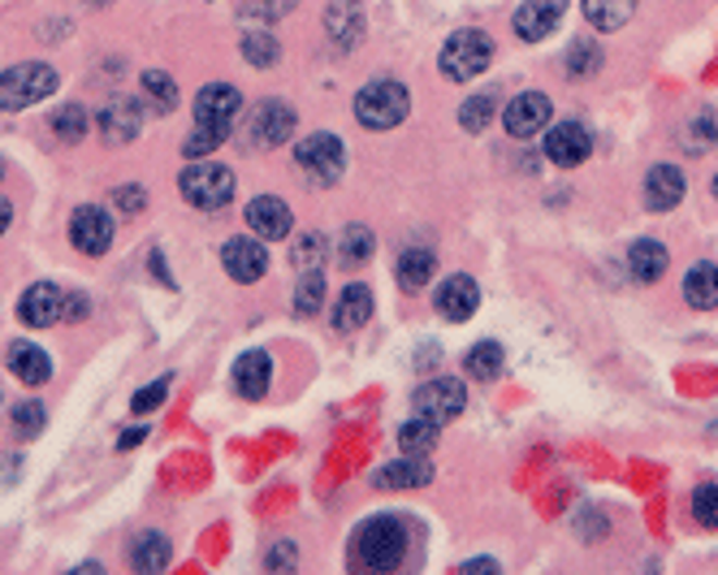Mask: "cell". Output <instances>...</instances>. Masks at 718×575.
Returning a JSON list of instances; mask_svg holds the SVG:
<instances>
[{"label":"cell","mask_w":718,"mask_h":575,"mask_svg":"<svg viewBox=\"0 0 718 575\" xmlns=\"http://www.w3.org/2000/svg\"><path fill=\"white\" fill-rule=\"evenodd\" d=\"M403 559H407V528H403V519L372 515V519H363L356 528V537H351V567L356 572H398Z\"/></svg>","instance_id":"1"},{"label":"cell","mask_w":718,"mask_h":575,"mask_svg":"<svg viewBox=\"0 0 718 575\" xmlns=\"http://www.w3.org/2000/svg\"><path fill=\"white\" fill-rule=\"evenodd\" d=\"M178 191H182V200L191 208L217 213V208H226L235 200V173L226 165H217V160H195V165H187L178 173Z\"/></svg>","instance_id":"2"},{"label":"cell","mask_w":718,"mask_h":575,"mask_svg":"<svg viewBox=\"0 0 718 575\" xmlns=\"http://www.w3.org/2000/svg\"><path fill=\"white\" fill-rule=\"evenodd\" d=\"M57 92V70L44 61H22L0 74V113H22Z\"/></svg>","instance_id":"3"},{"label":"cell","mask_w":718,"mask_h":575,"mask_svg":"<svg viewBox=\"0 0 718 575\" xmlns=\"http://www.w3.org/2000/svg\"><path fill=\"white\" fill-rule=\"evenodd\" d=\"M407 113H411V96L394 79H372L356 96V117L368 130H394L407 121Z\"/></svg>","instance_id":"4"},{"label":"cell","mask_w":718,"mask_h":575,"mask_svg":"<svg viewBox=\"0 0 718 575\" xmlns=\"http://www.w3.org/2000/svg\"><path fill=\"white\" fill-rule=\"evenodd\" d=\"M442 74L451 79V83H468V79H477L489 70V61H493V44H489V35L484 31H455L451 39H446V48H442Z\"/></svg>","instance_id":"5"},{"label":"cell","mask_w":718,"mask_h":575,"mask_svg":"<svg viewBox=\"0 0 718 575\" xmlns=\"http://www.w3.org/2000/svg\"><path fill=\"white\" fill-rule=\"evenodd\" d=\"M295 165L303 169V178L308 182H316V187H334L338 178H343V169H347V147H343V139L338 134H308L299 147H295Z\"/></svg>","instance_id":"6"},{"label":"cell","mask_w":718,"mask_h":575,"mask_svg":"<svg viewBox=\"0 0 718 575\" xmlns=\"http://www.w3.org/2000/svg\"><path fill=\"white\" fill-rule=\"evenodd\" d=\"M411 403H416V411H420L424 420H433V424H451V420L464 416L468 394H464V381H455V376H438V381L420 385Z\"/></svg>","instance_id":"7"},{"label":"cell","mask_w":718,"mask_h":575,"mask_svg":"<svg viewBox=\"0 0 718 575\" xmlns=\"http://www.w3.org/2000/svg\"><path fill=\"white\" fill-rule=\"evenodd\" d=\"M295 130V109L282 105V100H260L251 117H247V139L255 147H282Z\"/></svg>","instance_id":"8"},{"label":"cell","mask_w":718,"mask_h":575,"mask_svg":"<svg viewBox=\"0 0 718 575\" xmlns=\"http://www.w3.org/2000/svg\"><path fill=\"white\" fill-rule=\"evenodd\" d=\"M70 242L83 255H105L113 247V217L105 208H96V204L74 208V217H70Z\"/></svg>","instance_id":"9"},{"label":"cell","mask_w":718,"mask_h":575,"mask_svg":"<svg viewBox=\"0 0 718 575\" xmlns=\"http://www.w3.org/2000/svg\"><path fill=\"white\" fill-rule=\"evenodd\" d=\"M550 113H554L550 96H541V92H524V96H515V100L506 105L502 125H506L511 139H532V134H541V130L550 125Z\"/></svg>","instance_id":"10"},{"label":"cell","mask_w":718,"mask_h":575,"mask_svg":"<svg viewBox=\"0 0 718 575\" xmlns=\"http://www.w3.org/2000/svg\"><path fill=\"white\" fill-rule=\"evenodd\" d=\"M589 152H594V134H589L581 121L550 125V134H546V156H550L554 165L576 169V165H585V160H589Z\"/></svg>","instance_id":"11"},{"label":"cell","mask_w":718,"mask_h":575,"mask_svg":"<svg viewBox=\"0 0 718 575\" xmlns=\"http://www.w3.org/2000/svg\"><path fill=\"white\" fill-rule=\"evenodd\" d=\"M567 17V0H528V4H519V13H515V35L524 39V44H541L546 35H554L559 31V22Z\"/></svg>","instance_id":"12"},{"label":"cell","mask_w":718,"mask_h":575,"mask_svg":"<svg viewBox=\"0 0 718 575\" xmlns=\"http://www.w3.org/2000/svg\"><path fill=\"white\" fill-rule=\"evenodd\" d=\"M61 312H65V295H61L52 281H35V286H26V295L17 299V316H22V325H31V330L57 325Z\"/></svg>","instance_id":"13"},{"label":"cell","mask_w":718,"mask_h":575,"mask_svg":"<svg viewBox=\"0 0 718 575\" xmlns=\"http://www.w3.org/2000/svg\"><path fill=\"white\" fill-rule=\"evenodd\" d=\"M433 303H438V312L446 316V321H455V325H464V321H472L480 308V286L468 277V273H455V277H446L442 286H438V295H433Z\"/></svg>","instance_id":"14"},{"label":"cell","mask_w":718,"mask_h":575,"mask_svg":"<svg viewBox=\"0 0 718 575\" xmlns=\"http://www.w3.org/2000/svg\"><path fill=\"white\" fill-rule=\"evenodd\" d=\"M239 109H242L239 87H230V83H208V87L195 96V125H226V130H230V121L239 117Z\"/></svg>","instance_id":"15"},{"label":"cell","mask_w":718,"mask_h":575,"mask_svg":"<svg viewBox=\"0 0 718 575\" xmlns=\"http://www.w3.org/2000/svg\"><path fill=\"white\" fill-rule=\"evenodd\" d=\"M222 264H226V273H230L239 286H251V281L264 277L268 255H264V247H260L255 238H230V242L222 247Z\"/></svg>","instance_id":"16"},{"label":"cell","mask_w":718,"mask_h":575,"mask_svg":"<svg viewBox=\"0 0 718 575\" xmlns=\"http://www.w3.org/2000/svg\"><path fill=\"white\" fill-rule=\"evenodd\" d=\"M433 480V463H429V455H403V459L385 463L376 476H372V484L376 489H424Z\"/></svg>","instance_id":"17"},{"label":"cell","mask_w":718,"mask_h":575,"mask_svg":"<svg viewBox=\"0 0 718 575\" xmlns=\"http://www.w3.org/2000/svg\"><path fill=\"white\" fill-rule=\"evenodd\" d=\"M268 385H273V359H268V350H247V355H239V363H235V390H239V398L260 403L268 394Z\"/></svg>","instance_id":"18"},{"label":"cell","mask_w":718,"mask_h":575,"mask_svg":"<svg viewBox=\"0 0 718 575\" xmlns=\"http://www.w3.org/2000/svg\"><path fill=\"white\" fill-rule=\"evenodd\" d=\"M247 226L260 233V238H286V233L295 230V217H290V208L277 200V195H255L251 204H247Z\"/></svg>","instance_id":"19"},{"label":"cell","mask_w":718,"mask_h":575,"mask_svg":"<svg viewBox=\"0 0 718 575\" xmlns=\"http://www.w3.org/2000/svg\"><path fill=\"white\" fill-rule=\"evenodd\" d=\"M684 200V169L680 165H654L645 178V204L654 213H671Z\"/></svg>","instance_id":"20"},{"label":"cell","mask_w":718,"mask_h":575,"mask_svg":"<svg viewBox=\"0 0 718 575\" xmlns=\"http://www.w3.org/2000/svg\"><path fill=\"white\" fill-rule=\"evenodd\" d=\"M325 31L343 52H351L363 39V4L359 0H334L330 13H325Z\"/></svg>","instance_id":"21"},{"label":"cell","mask_w":718,"mask_h":575,"mask_svg":"<svg viewBox=\"0 0 718 575\" xmlns=\"http://www.w3.org/2000/svg\"><path fill=\"white\" fill-rule=\"evenodd\" d=\"M139 125H143V113H139V105L130 96H118V100H109L100 109V134H105V143H130L139 134Z\"/></svg>","instance_id":"22"},{"label":"cell","mask_w":718,"mask_h":575,"mask_svg":"<svg viewBox=\"0 0 718 575\" xmlns=\"http://www.w3.org/2000/svg\"><path fill=\"white\" fill-rule=\"evenodd\" d=\"M9 368H13V376L22 381V385H44L48 376H52V359H48V350H39L35 343H13L9 346Z\"/></svg>","instance_id":"23"},{"label":"cell","mask_w":718,"mask_h":575,"mask_svg":"<svg viewBox=\"0 0 718 575\" xmlns=\"http://www.w3.org/2000/svg\"><path fill=\"white\" fill-rule=\"evenodd\" d=\"M368 316H372V290L368 286H347L343 290V299L334 303V330L338 334H356L359 325H368Z\"/></svg>","instance_id":"24"},{"label":"cell","mask_w":718,"mask_h":575,"mask_svg":"<svg viewBox=\"0 0 718 575\" xmlns=\"http://www.w3.org/2000/svg\"><path fill=\"white\" fill-rule=\"evenodd\" d=\"M667 264H671V255H667V247L654 242V238H636L632 251H627V273H632L636 281H658V277L667 273Z\"/></svg>","instance_id":"25"},{"label":"cell","mask_w":718,"mask_h":575,"mask_svg":"<svg viewBox=\"0 0 718 575\" xmlns=\"http://www.w3.org/2000/svg\"><path fill=\"white\" fill-rule=\"evenodd\" d=\"M394 273H398V281H403L407 290H424V286L433 281V273H438V260H433L429 247H407V251L398 255Z\"/></svg>","instance_id":"26"},{"label":"cell","mask_w":718,"mask_h":575,"mask_svg":"<svg viewBox=\"0 0 718 575\" xmlns=\"http://www.w3.org/2000/svg\"><path fill=\"white\" fill-rule=\"evenodd\" d=\"M684 299H689V308H697V312L718 308V264H693V268H689V277H684Z\"/></svg>","instance_id":"27"},{"label":"cell","mask_w":718,"mask_h":575,"mask_svg":"<svg viewBox=\"0 0 718 575\" xmlns=\"http://www.w3.org/2000/svg\"><path fill=\"white\" fill-rule=\"evenodd\" d=\"M130 567H134L139 575L165 572V567H169V541H165L160 532H143V537H134V546H130Z\"/></svg>","instance_id":"28"},{"label":"cell","mask_w":718,"mask_h":575,"mask_svg":"<svg viewBox=\"0 0 718 575\" xmlns=\"http://www.w3.org/2000/svg\"><path fill=\"white\" fill-rule=\"evenodd\" d=\"M139 87H143V100H147L152 113H173L178 109V83L165 70H147L139 79Z\"/></svg>","instance_id":"29"},{"label":"cell","mask_w":718,"mask_h":575,"mask_svg":"<svg viewBox=\"0 0 718 575\" xmlns=\"http://www.w3.org/2000/svg\"><path fill=\"white\" fill-rule=\"evenodd\" d=\"M636 13V0H585V17L598 26V31H619L627 26Z\"/></svg>","instance_id":"30"},{"label":"cell","mask_w":718,"mask_h":575,"mask_svg":"<svg viewBox=\"0 0 718 575\" xmlns=\"http://www.w3.org/2000/svg\"><path fill=\"white\" fill-rule=\"evenodd\" d=\"M325 308V268H303L299 290H295V312L299 316H316Z\"/></svg>","instance_id":"31"},{"label":"cell","mask_w":718,"mask_h":575,"mask_svg":"<svg viewBox=\"0 0 718 575\" xmlns=\"http://www.w3.org/2000/svg\"><path fill=\"white\" fill-rule=\"evenodd\" d=\"M9 424H13V438H26V442H31V438L44 433V424H48V407L35 403V398H22V403H13Z\"/></svg>","instance_id":"32"},{"label":"cell","mask_w":718,"mask_h":575,"mask_svg":"<svg viewBox=\"0 0 718 575\" xmlns=\"http://www.w3.org/2000/svg\"><path fill=\"white\" fill-rule=\"evenodd\" d=\"M398 446H403V455H429V451L438 446V424L424 420V416L407 420V424L398 429Z\"/></svg>","instance_id":"33"},{"label":"cell","mask_w":718,"mask_h":575,"mask_svg":"<svg viewBox=\"0 0 718 575\" xmlns=\"http://www.w3.org/2000/svg\"><path fill=\"white\" fill-rule=\"evenodd\" d=\"M464 372L477 376V381H493L502 372V346L498 343H477L464 355Z\"/></svg>","instance_id":"34"},{"label":"cell","mask_w":718,"mask_h":575,"mask_svg":"<svg viewBox=\"0 0 718 575\" xmlns=\"http://www.w3.org/2000/svg\"><path fill=\"white\" fill-rule=\"evenodd\" d=\"M242 57H247V65L268 70V65L282 57V48H277V39H273L268 31H247V35H242Z\"/></svg>","instance_id":"35"},{"label":"cell","mask_w":718,"mask_h":575,"mask_svg":"<svg viewBox=\"0 0 718 575\" xmlns=\"http://www.w3.org/2000/svg\"><path fill=\"white\" fill-rule=\"evenodd\" d=\"M226 139H230L226 125H195V130L182 139V156H187V160H200V156H208L213 147H222Z\"/></svg>","instance_id":"36"},{"label":"cell","mask_w":718,"mask_h":575,"mask_svg":"<svg viewBox=\"0 0 718 575\" xmlns=\"http://www.w3.org/2000/svg\"><path fill=\"white\" fill-rule=\"evenodd\" d=\"M372 247H376V238H372L368 226H347L343 247H338V260H343L347 268H356V264H363V260L372 255Z\"/></svg>","instance_id":"37"},{"label":"cell","mask_w":718,"mask_h":575,"mask_svg":"<svg viewBox=\"0 0 718 575\" xmlns=\"http://www.w3.org/2000/svg\"><path fill=\"white\" fill-rule=\"evenodd\" d=\"M493 113H498V96H493V92H477L472 100H464V109H459V121H464V130L480 134V130L493 121Z\"/></svg>","instance_id":"38"},{"label":"cell","mask_w":718,"mask_h":575,"mask_svg":"<svg viewBox=\"0 0 718 575\" xmlns=\"http://www.w3.org/2000/svg\"><path fill=\"white\" fill-rule=\"evenodd\" d=\"M52 134H57L61 143H79V139L87 134V109H83V105L57 109V113H52Z\"/></svg>","instance_id":"39"},{"label":"cell","mask_w":718,"mask_h":575,"mask_svg":"<svg viewBox=\"0 0 718 575\" xmlns=\"http://www.w3.org/2000/svg\"><path fill=\"white\" fill-rule=\"evenodd\" d=\"M290 260H295V268H321L325 264V233H299L290 242Z\"/></svg>","instance_id":"40"},{"label":"cell","mask_w":718,"mask_h":575,"mask_svg":"<svg viewBox=\"0 0 718 575\" xmlns=\"http://www.w3.org/2000/svg\"><path fill=\"white\" fill-rule=\"evenodd\" d=\"M594 70H601V48L598 44H589V39H576V44H572V57H567V74L585 79V74H594Z\"/></svg>","instance_id":"41"},{"label":"cell","mask_w":718,"mask_h":575,"mask_svg":"<svg viewBox=\"0 0 718 575\" xmlns=\"http://www.w3.org/2000/svg\"><path fill=\"white\" fill-rule=\"evenodd\" d=\"M693 519L702 524V528H718V484H702V489H693Z\"/></svg>","instance_id":"42"},{"label":"cell","mask_w":718,"mask_h":575,"mask_svg":"<svg viewBox=\"0 0 718 575\" xmlns=\"http://www.w3.org/2000/svg\"><path fill=\"white\" fill-rule=\"evenodd\" d=\"M295 4H299V0H239V9L247 17H255V22H277V17H286Z\"/></svg>","instance_id":"43"},{"label":"cell","mask_w":718,"mask_h":575,"mask_svg":"<svg viewBox=\"0 0 718 575\" xmlns=\"http://www.w3.org/2000/svg\"><path fill=\"white\" fill-rule=\"evenodd\" d=\"M165 394H169V376H160L156 385H143L134 398H130V407H134V416H147V411H156L160 403H165Z\"/></svg>","instance_id":"44"},{"label":"cell","mask_w":718,"mask_h":575,"mask_svg":"<svg viewBox=\"0 0 718 575\" xmlns=\"http://www.w3.org/2000/svg\"><path fill=\"white\" fill-rule=\"evenodd\" d=\"M295 563H299V550H295L290 541H277V546L268 550V559H264L268 572H282V567H295Z\"/></svg>","instance_id":"45"},{"label":"cell","mask_w":718,"mask_h":575,"mask_svg":"<svg viewBox=\"0 0 718 575\" xmlns=\"http://www.w3.org/2000/svg\"><path fill=\"white\" fill-rule=\"evenodd\" d=\"M693 125H697V130H693V147H710L718 139V113H702Z\"/></svg>","instance_id":"46"},{"label":"cell","mask_w":718,"mask_h":575,"mask_svg":"<svg viewBox=\"0 0 718 575\" xmlns=\"http://www.w3.org/2000/svg\"><path fill=\"white\" fill-rule=\"evenodd\" d=\"M87 316H92L87 295H65V312H61V321H87Z\"/></svg>","instance_id":"47"},{"label":"cell","mask_w":718,"mask_h":575,"mask_svg":"<svg viewBox=\"0 0 718 575\" xmlns=\"http://www.w3.org/2000/svg\"><path fill=\"white\" fill-rule=\"evenodd\" d=\"M118 208L121 213H130V217H134V213H143V187H134V182H130V187H121Z\"/></svg>","instance_id":"48"},{"label":"cell","mask_w":718,"mask_h":575,"mask_svg":"<svg viewBox=\"0 0 718 575\" xmlns=\"http://www.w3.org/2000/svg\"><path fill=\"white\" fill-rule=\"evenodd\" d=\"M143 438H147L143 429H125V433H121V438H118V451H134V446H139Z\"/></svg>","instance_id":"49"},{"label":"cell","mask_w":718,"mask_h":575,"mask_svg":"<svg viewBox=\"0 0 718 575\" xmlns=\"http://www.w3.org/2000/svg\"><path fill=\"white\" fill-rule=\"evenodd\" d=\"M464 572H498V563L493 559H472V563H464Z\"/></svg>","instance_id":"50"},{"label":"cell","mask_w":718,"mask_h":575,"mask_svg":"<svg viewBox=\"0 0 718 575\" xmlns=\"http://www.w3.org/2000/svg\"><path fill=\"white\" fill-rule=\"evenodd\" d=\"M9 221H13V204H9L4 195H0V233L9 230Z\"/></svg>","instance_id":"51"},{"label":"cell","mask_w":718,"mask_h":575,"mask_svg":"<svg viewBox=\"0 0 718 575\" xmlns=\"http://www.w3.org/2000/svg\"><path fill=\"white\" fill-rule=\"evenodd\" d=\"M715 195H718V178H715Z\"/></svg>","instance_id":"52"}]
</instances>
